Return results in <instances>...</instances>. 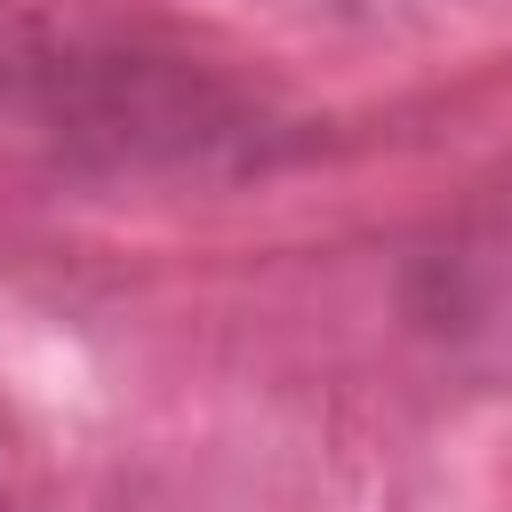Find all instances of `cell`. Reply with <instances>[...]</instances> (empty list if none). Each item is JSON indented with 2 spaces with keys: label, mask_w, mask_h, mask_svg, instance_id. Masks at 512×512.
<instances>
[{
  "label": "cell",
  "mask_w": 512,
  "mask_h": 512,
  "mask_svg": "<svg viewBox=\"0 0 512 512\" xmlns=\"http://www.w3.org/2000/svg\"><path fill=\"white\" fill-rule=\"evenodd\" d=\"M0 112L96 168H248L280 128L216 72L56 24H0Z\"/></svg>",
  "instance_id": "1"
},
{
  "label": "cell",
  "mask_w": 512,
  "mask_h": 512,
  "mask_svg": "<svg viewBox=\"0 0 512 512\" xmlns=\"http://www.w3.org/2000/svg\"><path fill=\"white\" fill-rule=\"evenodd\" d=\"M416 320L440 344L512 352V240H464V248L432 256L424 288H416Z\"/></svg>",
  "instance_id": "2"
},
{
  "label": "cell",
  "mask_w": 512,
  "mask_h": 512,
  "mask_svg": "<svg viewBox=\"0 0 512 512\" xmlns=\"http://www.w3.org/2000/svg\"><path fill=\"white\" fill-rule=\"evenodd\" d=\"M0 512H8V496H0Z\"/></svg>",
  "instance_id": "3"
}]
</instances>
